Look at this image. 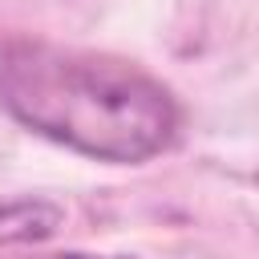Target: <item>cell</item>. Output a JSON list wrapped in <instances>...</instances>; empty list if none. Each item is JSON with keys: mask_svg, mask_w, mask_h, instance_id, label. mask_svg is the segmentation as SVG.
<instances>
[{"mask_svg": "<svg viewBox=\"0 0 259 259\" xmlns=\"http://www.w3.org/2000/svg\"><path fill=\"white\" fill-rule=\"evenodd\" d=\"M53 259H97V255H77L73 251V255H53ZM113 259H121V255H113Z\"/></svg>", "mask_w": 259, "mask_h": 259, "instance_id": "3", "label": "cell"}, {"mask_svg": "<svg viewBox=\"0 0 259 259\" xmlns=\"http://www.w3.org/2000/svg\"><path fill=\"white\" fill-rule=\"evenodd\" d=\"M0 105L24 130L117 166L162 154L182 121L174 93L138 65L40 40L0 49Z\"/></svg>", "mask_w": 259, "mask_h": 259, "instance_id": "1", "label": "cell"}, {"mask_svg": "<svg viewBox=\"0 0 259 259\" xmlns=\"http://www.w3.org/2000/svg\"><path fill=\"white\" fill-rule=\"evenodd\" d=\"M65 210L49 198H4L0 202V247L40 243L61 227Z\"/></svg>", "mask_w": 259, "mask_h": 259, "instance_id": "2", "label": "cell"}]
</instances>
